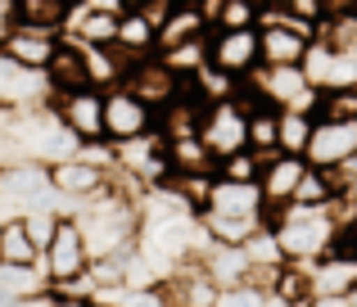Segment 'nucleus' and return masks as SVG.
Listing matches in <instances>:
<instances>
[{"label": "nucleus", "mask_w": 357, "mask_h": 307, "mask_svg": "<svg viewBox=\"0 0 357 307\" xmlns=\"http://www.w3.org/2000/svg\"><path fill=\"white\" fill-rule=\"evenodd\" d=\"M140 199H145V194H131L114 181L105 194H96V199L77 203V208L68 212V217L77 221L82 239H86L91 262L131 253V249L140 244Z\"/></svg>", "instance_id": "nucleus-1"}, {"label": "nucleus", "mask_w": 357, "mask_h": 307, "mask_svg": "<svg viewBox=\"0 0 357 307\" xmlns=\"http://www.w3.org/2000/svg\"><path fill=\"white\" fill-rule=\"evenodd\" d=\"M267 226L289 267H317L321 258H331L335 235H340V221L331 208H298V203L271 212Z\"/></svg>", "instance_id": "nucleus-2"}, {"label": "nucleus", "mask_w": 357, "mask_h": 307, "mask_svg": "<svg viewBox=\"0 0 357 307\" xmlns=\"http://www.w3.org/2000/svg\"><path fill=\"white\" fill-rule=\"evenodd\" d=\"M86 271H91L86 239H82L77 221L63 217L59 230H54V239H50V249L41 253V276H45V285H50V294H73V299H86L91 303Z\"/></svg>", "instance_id": "nucleus-3"}, {"label": "nucleus", "mask_w": 357, "mask_h": 307, "mask_svg": "<svg viewBox=\"0 0 357 307\" xmlns=\"http://www.w3.org/2000/svg\"><path fill=\"white\" fill-rule=\"evenodd\" d=\"M0 208H9L5 217H23V212H32V208H59L63 212L59 194H54V185H50V167H41V163L0 167ZM63 217H68V212H63Z\"/></svg>", "instance_id": "nucleus-4"}, {"label": "nucleus", "mask_w": 357, "mask_h": 307, "mask_svg": "<svg viewBox=\"0 0 357 307\" xmlns=\"http://www.w3.org/2000/svg\"><path fill=\"white\" fill-rule=\"evenodd\" d=\"M122 14H127V0H77V5L68 9L63 41L86 45V50H114Z\"/></svg>", "instance_id": "nucleus-5"}, {"label": "nucleus", "mask_w": 357, "mask_h": 307, "mask_svg": "<svg viewBox=\"0 0 357 307\" xmlns=\"http://www.w3.org/2000/svg\"><path fill=\"white\" fill-rule=\"evenodd\" d=\"M199 141L204 150L213 154V163H227L249 150V113L236 104V100H218V104L204 109V123H199Z\"/></svg>", "instance_id": "nucleus-6"}, {"label": "nucleus", "mask_w": 357, "mask_h": 307, "mask_svg": "<svg viewBox=\"0 0 357 307\" xmlns=\"http://www.w3.org/2000/svg\"><path fill=\"white\" fill-rule=\"evenodd\" d=\"M54 118L63 123V132H73L82 145H109L105 141V90H68V95L50 100Z\"/></svg>", "instance_id": "nucleus-7"}, {"label": "nucleus", "mask_w": 357, "mask_h": 307, "mask_svg": "<svg viewBox=\"0 0 357 307\" xmlns=\"http://www.w3.org/2000/svg\"><path fill=\"white\" fill-rule=\"evenodd\" d=\"M208 68L231 81H249L262 68L258 27H249V32H208Z\"/></svg>", "instance_id": "nucleus-8"}, {"label": "nucleus", "mask_w": 357, "mask_h": 307, "mask_svg": "<svg viewBox=\"0 0 357 307\" xmlns=\"http://www.w3.org/2000/svg\"><path fill=\"white\" fill-rule=\"evenodd\" d=\"M154 109L140 104L127 86L105 90V141L109 145H131V141H145L154 136Z\"/></svg>", "instance_id": "nucleus-9"}, {"label": "nucleus", "mask_w": 357, "mask_h": 307, "mask_svg": "<svg viewBox=\"0 0 357 307\" xmlns=\"http://www.w3.org/2000/svg\"><path fill=\"white\" fill-rule=\"evenodd\" d=\"M303 163L312 167V172H340V167L357 163V123H331V118H317Z\"/></svg>", "instance_id": "nucleus-10"}, {"label": "nucleus", "mask_w": 357, "mask_h": 307, "mask_svg": "<svg viewBox=\"0 0 357 307\" xmlns=\"http://www.w3.org/2000/svg\"><path fill=\"white\" fill-rule=\"evenodd\" d=\"M50 100L54 90L45 72H32L0 54V109L5 113H36V109H50Z\"/></svg>", "instance_id": "nucleus-11"}, {"label": "nucleus", "mask_w": 357, "mask_h": 307, "mask_svg": "<svg viewBox=\"0 0 357 307\" xmlns=\"http://www.w3.org/2000/svg\"><path fill=\"white\" fill-rule=\"evenodd\" d=\"M122 86L131 90V95L140 100V104H149L154 109V118L163 113L167 104H172L176 95H181V77H176L172 68H167L158 54H149V59H140V63H131V72H127V81Z\"/></svg>", "instance_id": "nucleus-12"}, {"label": "nucleus", "mask_w": 357, "mask_h": 307, "mask_svg": "<svg viewBox=\"0 0 357 307\" xmlns=\"http://www.w3.org/2000/svg\"><path fill=\"white\" fill-rule=\"evenodd\" d=\"M303 77L317 95H331V90H353L357 86V54H344V50H331V45L312 41L303 59Z\"/></svg>", "instance_id": "nucleus-13"}, {"label": "nucleus", "mask_w": 357, "mask_h": 307, "mask_svg": "<svg viewBox=\"0 0 357 307\" xmlns=\"http://www.w3.org/2000/svg\"><path fill=\"white\" fill-rule=\"evenodd\" d=\"M50 185H54V194H59V199H68V212H73L77 203L105 194L109 185H114V172H105V167L86 163V158L77 154V158H68V163L50 167Z\"/></svg>", "instance_id": "nucleus-14"}, {"label": "nucleus", "mask_w": 357, "mask_h": 307, "mask_svg": "<svg viewBox=\"0 0 357 307\" xmlns=\"http://www.w3.org/2000/svg\"><path fill=\"white\" fill-rule=\"evenodd\" d=\"M303 176H307V163H303V158H289V154H271V158H262L258 190H262V203H267V217L294 203L298 181H303Z\"/></svg>", "instance_id": "nucleus-15"}, {"label": "nucleus", "mask_w": 357, "mask_h": 307, "mask_svg": "<svg viewBox=\"0 0 357 307\" xmlns=\"http://www.w3.org/2000/svg\"><path fill=\"white\" fill-rule=\"evenodd\" d=\"M204 212H208V217H236V221H267V203H262L258 185H236V181H218V176H213V185H208Z\"/></svg>", "instance_id": "nucleus-16"}, {"label": "nucleus", "mask_w": 357, "mask_h": 307, "mask_svg": "<svg viewBox=\"0 0 357 307\" xmlns=\"http://www.w3.org/2000/svg\"><path fill=\"white\" fill-rule=\"evenodd\" d=\"M195 267L204 271V281H208L213 290H236V285L253 281V267H249V258H244V244H208L199 258H195Z\"/></svg>", "instance_id": "nucleus-17"}, {"label": "nucleus", "mask_w": 357, "mask_h": 307, "mask_svg": "<svg viewBox=\"0 0 357 307\" xmlns=\"http://www.w3.org/2000/svg\"><path fill=\"white\" fill-rule=\"evenodd\" d=\"M59 36H41V32H23V27H9L5 36H0V54L14 63H23V68L32 72H45L54 63V54H59Z\"/></svg>", "instance_id": "nucleus-18"}, {"label": "nucleus", "mask_w": 357, "mask_h": 307, "mask_svg": "<svg viewBox=\"0 0 357 307\" xmlns=\"http://www.w3.org/2000/svg\"><path fill=\"white\" fill-rule=\"evenodd\" d=\"M68 9H73V0H14V23H9V27L41 32V36H59V41H63Z\"/></svg>", "instance_id": "nucleus-19"}, {"label": "nucleus", "mask_w": 357, "mask_h": 307, "mask_svg": "<svg viewBox=\"0 0 357 307\" xmlns=\"http://www.w3.org/2000/svg\"><path fill=\"white\" fill-rule=\"evenodd\" d=\"M208 32H213V27H208V18H204L199 5H176V0H172L163 27H158V50H176V45L204 41Z\"/></svg>", "instance_id": "nucleus-20"}, {"label": "nucleus", "mask_w": 357, "mask_h": 307, "mask_svg": "<svg viewBox=\"0 0 357 307\" xmlns=\"http://www.w3.org/2000/svg\"><path fill=\"white\" fill-rule=\"evenodd\" d=\"M307 290H312V299H349L357 290V262L321 258L317 267H307Z\"/></svg>", "instance_id": "nucleus-21"}, {"label": "nucleus", "mask_w": 357, "mask_h": 307, "mask_svg": "<svg viewBox=\"0 0 357 307\" xmlns=\"http://www.w3.org/2000/svg\"><path fill=\"white\" fill-rule=\"evenodd\" d=\"M258 50H262V68H303L312 41L294 36L289 27H262L258 32Z\"/></svg>", "instance_id": "nucleus-22"}, {"label": "nucleus", "mask_w": 357, "mask_h": 307, "mask_svg": "<svg viewBox=\"0 0 357 307\" xmlns=\"http://www.w3.org/2000/svg\"><path fill=\"white\" fill-rule=\"evenodd\" d=\"M114 50L131 54V59H149V54H158V27L149 23L136 5H127V14L118 18V41H114Z\"/></svg>", "instance_id": "nucleus-23"}, {"label": "nucleus", "mask_w": 357, "mask_h": 307, "mask_svg": "<svg viewBox=\"0 0 357 307\" xmlns=\"http://www.w3.org/2000/svg\"><path fill=\"white\" fill-rule=\"evenodd\" d=\"M167 167H172V181H190V176H218V163H213V154L204 150L199 136L167 145Z\"/></svg>", "instance_id": "nucleus-24"}, {"label": "nucleus", "mask_w": 357, "mask_h": 307, "mask_svg": "<svg viewBox=\"0 0 357 307\" xmlns=\"http://www.w3.org/2000/svg\"><path fill=\"white\" fill-rule=\"evenodd\" d=\"M0 267H41L23 217H0Z\"/></svg>", "instance_id": "nucleus-25"}, {"label": "nucleus", "mask_w": 357, "mask_h": 307, "mask_svg": "<svg viewBox=\"0 0 357 307\" xmlns=\"http://www.w3.org/2000/svg\"><path fill=\"white\" fill-rule=\"evenodd\" d=\"M45 77H50V90L54 95H68V90H82L86 86V68H82V50L73 41L59 45V54H54V63L45 68Z\"/></svg>", "instance_id": "nucleus-26"}, {"label": "nucleus", "mask_w": 357, "mask_h": 307, "mask_svg": "<svg viewBox=\"0 0 357 307\" xmlns=\"http://www.w3.org/2000/svg\"><path fill=\"white\" fill-rule=\"evenodd\" d=\"M276 132H280V113L276 109H253L249 113V154L253 158H271V154H280L276 150Z\"/></svg>", "instance_id": "nucleus-27"}, {"label": "nucleus", "mask_w": 357, "mask_h": 307, "mask_svg": "<svg viewBox=\"0 0 357 307\" xmlns=\"http://www.w3.org/2000/svg\"><path fill=\"white\" fill-rule=\"evenodd\" d=\"M158 59H163L181 81H195L204 68H208V36H204V41H190V45H176V50H158Z\"/></svg>", "instance_id": "nucleus-28"}, {"label": "nucleus", "mask_w": 357, "mask_h": 307, "mask_svg": "<svg viewBox=\"0 0 357 307\" xmlns=\"http://www.w3.org/2000/svg\"><path fill=\"white\" fill-rule=\"evenodd\" d=\"M307 141H312V118L307 113H280V132H276V150L289 158H303Z\"/></svg>", "instance_id": "nucleus-29"}, {"label": "nucleus", "mask_w": 357, "mask_h": 307, "mask_svg": "<svg viewBox=\"0 0 357 307\" xmlns=\"http://www.w3.org/2000/svg\"><path fill=\"white\" fill-rule=\"evenodd\" d=\"M91 303H114V307H176L167 285H149V290H109V294H96Z\"/></svg>", "instance_id": "nucleus-30"}, {"label": "nucleus", "mask_w": 357, "mask_h": 307, "mask_svg": "<svg viewBox=\"0 0 357 307\" xmlns=\"http://www.w3.org/2000/svg\"><path fill=\"white\" fill-rule=\"evenodd\" d=\"M249 27H258V5L253 0H218L213 32H249Z\"/></svg>", "instance_id": "nucleus-31"}, {"label": "nucleus", "mask_w": 357, "mask_h": 307, "mask_svg": "<svg viewBox=\"0 0 357 307\" xmlns=\"http://www.w3.org/2000/svg\"><path fill=\"white\" fill-rule=\"evenodd\" d=\"M294 203H298V208H331V203H335V176L331 172H312V167H307V176L298 181Z\"/></svg>", "instance_id": "nucleus-32"}, {"label": "nucleus", "mask_w": 357, "mask_h": 307, "mask_svg": "<svg viewBox=\"0 0 357 307\" xmlns=\"http://www.w3.org/2000/svg\"><path fill=\"white\" fill-rule=\"evenodd\" d=\"M59 221H63L59 208H32V212H23V226H27V235H32L36 253H45V249H50V239H54V230H59Z\"/></svg>", "instance_id": "nucleus-33"}, {"label": "nucleus", "mask_w": 357, "mask_h": 307, "mask_svg": "<svg viewBox=\"0 0 357 307\" xmlns=\"http://www.w3.org/2000/svg\"><path fill=\"white\" fill-rule=\"evenodd\" d=\"M312 118H331V123H357V86L353 90H331L317 95V113Z\"/></svg>", "instance_id": "nucleus-34"}, {"label": "nucleus", "mask_w": 357, "mask_h": 307, "mask_svg": "<svg viewBox=\"0 0 357 307\" xmlns=\"http://www.w3.org/2000/svg\"><path fill=\"white\" fill-rule=\"evenodd\" d=\"M258 172H262V158H253L249 150L218 163V181H236V185H258Z\"/></svg>", "instance_id": "nucleus-35"}, {"label": "nucleus", "mask_w": 357, "mask_h": 307, "mask_svg": "<svg viewBox=\"0 0 357 307\" xmlns=\"http://www.w3.org/2000/svg\"><path fill=\"white\" fill-rule=\"evenodd\" d=\"M267 303V290L262 285H236V290H218V299H213V307H262Z\"/></svg>", "instance_id": "nucleus-36"}, {"label": "nucleus", "mask_w": 357, "mask_h": 307, "mask_svg": "<svg viewBox=\"0 0 357 307\" xmlns=\"http://www.w3.org/2000/svg\"><path fill=\"white\" fill-rule=\"evenodd\" d=\"M45 307H91L86 299H73V294H50L45 299Z\"/></svg>", "instance_id": "nucleus-37"}, {"label": "nucleus", "mask_w": 357, "mask_h": 307, "mask_svg": "<svg viewBox=\"0 0 357 307\" xmlns=\"http://www.w3.org/2000/svg\"><path fill=\"white\" fill-rule=\"evenodd\" d=\"M9 23H14V0H0V36L9 32Z\"/></svg>", "instance_id": "nucleus-38"}, {"label": "nucleus", "mask_w": 357, "mask_h": 307, "mask_svg": "<svg viewBox=\"0 0 357 307\" xmlns=\"http://www.w3.org/2000/svg\"><path fill=\"white\" fill-rule=\"evenodd\" d=\"M262 307H307V303H289V299H280V294H267V303Z\"/></svg>", "instance_id": "nucleus-39"}, {"label": "nucleus", "mask_w": 357, "mask_h": 307, "mask_svg": "<svg viewBox=\"0 0 357 307\" xmlns=\"http://www.w3.org/2000/svg\"><path fill=\"white\" fill-rule=\"evenodd\" d=\"M307 307H349V299H307Z\"/></svg>", "instance_id": "nucleus-40"}, {"label": "nucleus", "mask_w": 357, "mask_h": 307, "mask_svg": "<svg viewBox=\"0 0 357 307\" xmlns=\"http://www.w3.org/2000/svg\"><path fill=\"white\" fill-rule=\"evenodd\" d=\"M91 307H114V303H91Z\"/></svg>", "instance_id": "nucleus-41"}]
</instances>
